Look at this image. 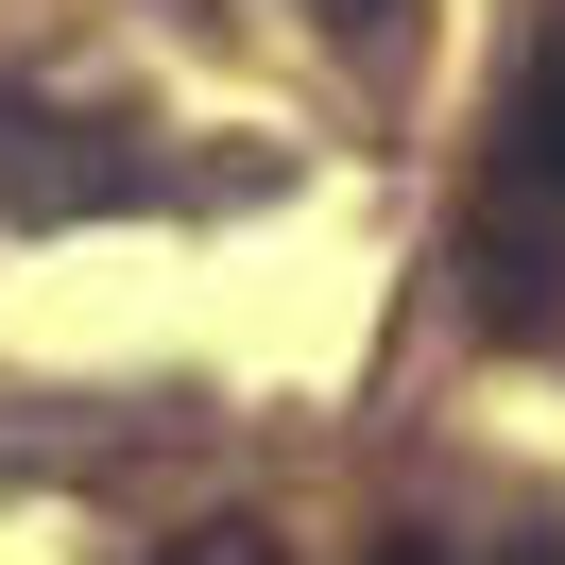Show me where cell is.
Masks as SVG:
<instances>
[{
	"label": "cell",
	"instance_id": "1",
	"mask_svg": "<svg viewBox=\"0 0 565 565\" xmlns=\"http://www.w3.org/2000/svg\"><path fill=\"white\" fill-rule=\"evenodd\" d=\"M462 275H480L497 326H531L565 291V18L514 52V86H497L480 189H462Z\"/></svg>",
	"mask_w": 565,
	"mask_h": 565
},
{
	"label": "cell",
	"instance_id": "2",
	"mask_svg": "<svg viewBox=\"0 0 565 565\" xmlns=\"http://www.w3.org/2000/svg\"><path fill=\"white\" fill-rule=\"evenodd\" d=\"M138 154H70V120H35V86H0V206L18 223H70V206H138Z\"/></svg>",
	"mask_w": 565,
	"mask_h": 565
},
{
	"label": "cell",
	"instance_id": "3",
	"mask_svg": "<svg viewBox=\"0 0 565 565\" xmlns=\"http://www.w3.org/2000/svg\"><path fill=\"white\" fill-rule=\"evenodd\" d=\"M377 565H565L548 531H480V548H462V531H377Z\"/></svg>",
	"mask_w": 565,
	"mask_h": 565
},
{
	"label": "cell",
	"instance_id": "4",
	"mask_svg": "<svg viewBox=\"0 0 565 565\" xmlns=\"http://www.w3.org/2000/svg\"><path fill=\"white\" fill-rule=\"evenodd\" d=\"M172 565H291V548H275V531H257V514H223V531H189Z\"/></svg>",
	"mask_w": 565,
	"mask_h": 565
}]
</instances>
